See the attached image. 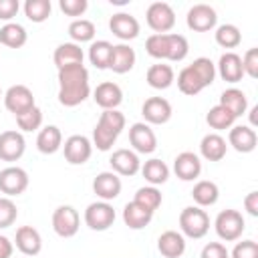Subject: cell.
Masks as SVG:
<instances>
[{
	"mask_svg": "<svg viewBox=\"0 0 258 258\" xmlns=\"http://www.w3.org/2000/svg\"><path fill=\"white\" fill-rule=\"evenodd\" d=\"M91 95L89 71L85 64H75L58 71V103L62 107H77Z\"/></svg>",
	"mask_w": 258,
	"mask_h": 258,
	"instance_id": "6da1fadb",
	"label": "cell"
},
{
	"mask_svg": "<svg viewBox=\"0 0 258 258\" xmlns=\"http://www.w3.org/2000/svg\"><path fill=\"white\" fill-rule=\"evenodd\" d=\"M179 230L183 236L200 240L210 232V216L206 214L204 208L187 206L179 214Z\"/></svg>",
	"mask_w": 258,
	"mask_h": 258,
	"instance_id": "7a4b0ae2",
	"label": "cell"
},
{
	"mask_svg": "<svg viewBox=\"0 0 258 258\" xmlns=\"http://www.w3.org/2000/svg\"><path fill=\"white\" fill-rule=\"evenodd\" d=\"M214 228H216V234L220 240L236 242V240H240V236L246 228V222L238 210H222L214 220Z\"/></svg>",
	"mask_w": 258,
	"mask_h": 258,
	"instance_id": "3957f363",
	"label": "cell"
},
{
	"mask_svg": "<svg viewBox=\"0 0 258 258\" xmlns=\"http://www.w3.org/2000/svg\"><path fill=\"white\" fill-rule=\"evenodd\" d=\"M145 20L155 34H167L175 26V12L167 2H151L147 6Z\"/></svg>",
	"mask_w": 258,
	"mask_h": 258,
	"instance_id": "277c9868",
	"label": "cell"
},
{
	"mask_svg": "<svg viewBox=\"0 0 258 258\" xmlns=\"http://www.w3.org/2000/svg\"><path fill=\"white\" fill-rule=\"evenodd\" d=\"M115 222V210L109 202H93L85 210V224L95 232H105Z\"/></svg>",
	"mask_w": 258,
	"mask_h": 258,
	"instance_id": "5b68a950",
	"label": "cell"
},
{
	"mask_svg": "<svg viewBox=\"0 0 258 258\" xmlns=\"http://www.w3.org/2000/svg\"><path fill=\"white\" fill-rule=\"evenodd\" d=\"M81 216L73 206H58L52 212V230L60 238H73L79 232Z\"/></svg>",
	"mask_w": 258,
	"mask_h": 258,
	"instance_id": "8992f818",
	"label": "cell"
},
{
	"mask_svg": "<svg viewBox=\"0 0 258 258\" xmlns=\"http://www.w3.org/2000/svg\"><path fill=\"white\" fill-rule=\"evenodd\" d=\"M28 173L26 169L18 167V165H8L0 171V191L6 198H14L26 191L28 187Z\"/></svg>",
	"mask_w": 258,
	"mask_h": 258,
	"instance_id": "52a82bcc",
	"label": "cell"
},
{
	"mask_svg": "<svg viewBox=\"0 0 258 258\" xmlns=\"http://www.w3.org/2000/svg\"><path fill=\"white\" fill-rule=\"evenodd\" d=\"M185 24L194 32H208V30H214L216 28L218 14H216V10L210 4H194L187 10Z\"/></svg>",
	"mask_w": 258,
	"mask_h": 258,
	"instance_id": "ba28073f",
	"label": "cell"
},
{
	"mask_svg": "<svg viewBox=\"0 0 258 258\" xmlns=\"http://www.w3.org/2000/svg\"><path fill=\"white\" fill-rule=\"evenodd\" d=\"M129 143L135 153H153L157 149V135L145 121L133 123L129 127Z\"/></svg>",
	"mask_w": 258,
	"mask_h": 258,
	"instance_id": "9c48e42d",
	"label": "cell"
},
{
	"mask_svg": "<svg viewBox=\"0 0 258 258\" xmlns=\"http://www.w3.org/2000/svg\"><path fill=\"white\" fill-rule=\"evenodd\" d=\"M62 151H64V159L71 163V165H83L91 159L93 155V143L89 137L85 135H71L64 145H62Z\"/></svg>",
	"mask_w": 258,
	"mask_h": 258,
	"instance_id": "30bf717a",
	"label": "cell"
},
{
	"mask_svg": "<svg viewBox=\"0 0 258 258\" xmlns=\"http://www.w3.org/2000/svg\"><path fill=\"white\" fill-rule=\"evenodd\" d=\"M2 97H4V107L10 113H14V117L24 113V111H28V109H32L36 105L34 103V95L26 85H12Z\"/></svg>",
	"mask_w": 258,
	"mask_h": 258,
	"instance_id": "8fae6325",
	"label": "cell"
},
{
	"mask_svg": "<svg viewBox=\"0 0 258 258\" xmlns=\"http://www.w3.org/2000/svg\"><path fill=\"white\" fill-rule=\"evenodd\" d=\"M171 103L163 97H149L141 105V115L147 125H163L171 119Z\"/></svg>",
	"mask_w": 258,
	"mask_h": 258,
	"instance_id": "7c38bea8",
	"label": "cell"
},
{
	"mask_svg": "<svg viewBox=\"0 0 258 258\" xmlns=\"http://www.w3.org/2000/svg\"><path fill=\"white\" fill-rule=\"evenodd\" d=\"M24 149H26V139L20 131L8 129L0 133V159L2 161H8V163L18 161L24 155Z\"/></svg>",
	"mask_w": 258,
	"mask_h": 258,
	"instance_id": "4fadbf2b",
	"label": "cell"
},
{
	"mask_svg": "<svg viewBox=\"0 0 258 258\" xmlns=\"http://www.w3.org/2000/svg\"><path fill=\"white\" fill-rule=\"evenodd\" d=\"M109 30L119 40L127 42V40H133V38L139 36L141 26H139V20L133 14H129V12H117V14H113L109 18Z\"/></svg>",
	"mask_w": 258,
	"mask_h": 258,
	"instance_id": "5bb4252c",
	"label": "cell"
},
{
	"mask_svg": "<svg viewBox=\"0 0 258 258\" xmlns=\"http://www.w3.org/2000/svg\"><path fill=\"white\" fill-rule=\"evenodd\" d=\"M109 163H111V171H115L117 175H123V177H131L141 169V159L133 149L113 151V155L109 157Z\"/></svg>",
	"mask_w": 258,
	"mask_h": 258,
	"instance_id": "9a60e30c",
	"label": "cell"
},
{
	"mask_svg": "<svg viewBox=\"0 0 258 258\" xmlns=\"http://www.w3.org/2000/svg\"><path fill=\"white\" fill-rule=\"evenodd\" d=\"M121 177L115 171H101L93 179V191L103 202H111L121 194Z\"/></svg>",
	"mask_w": 258,
	"mask_h": 258,
	"instance_id": "2e32d148",
	"label": "cell"
},
{
	"mask_svg": "<svg viewBox=\"0 0 258 258\" xmlns=\"http://www.w3.org/2000/svg\"><path fill=\"white\" fill-rule=\"evenodd\" d=\"M216 75H220L226 83H240L244 77V69H242V56L236 54L234 50H228L220 56L218 64H216Z\"/></svg>",
	"mask_w": 258,
	"mask_h": 258,
	"instance_id": "e0dca14e",
	"label": "cell"
},
{
	"mask_svg": "<svg viewBox=\"0 0 258 258\" xmlns=\"http://www.w3.org/2000/svg\"><path fill=\"white\" fill-rule=\"evenodd\" d=\"M258 135L250 125H232L228 133V145H232L238 153H250L256 149Z\"/></svg>",
	"mask_w": 258,
	"mask_h": 258,
	"instance_id": "ac0fdd59",
	"label": "cell"
},
{
	"mask_svg": "<svg viewBox=\"0 0 258 258\" xmlns=\"http://www.w3.org/2000/svg\"><path fill=\"white\" fill-rule=\"evenodd\" d=\"M93 99L95 103L107 111V109H117L121 103H123V91L117 83L113 81H105V83H99L97 89L93 91Z\"/></svg>",
	"mask_w": 258,
	"mask_h": 258,
	"instance_id": "d6986e66",
	"label": "cell"
},
{
	"mask_svg": "<svg viewBox=\"0 0 258 258\" xmlns=\"http://www.w3.org/2000/svg\"><path fill=\"white\" fill-rule=\"evenodd\" d=\"M173 171L181 181H194L202 173V161L194 151H181L173 159Z\"/></svg>",
	"mask_w": 258,
	"mask_h": 258,
	"instance_id": "ffe728a7",
	"label": "cell"
},
{
	"mask_svg": "<svg viewBox=\"0 0 258 258\" xmlns=\"http://www.w3.org/2000/svg\"><path fill=\"white\" fill-rule=\"evenodd\" d=\"M16 248L24 254V256H36L42 250V236L36 228L32 226H20L16 230V238H14Z\"/></svg>",
	"mask_w": 258,
	"mask_h": 258,
	"instance_id": "44dd1931",
	"label": "cell"
},
{
	"mask_svg": "<svg viewBox=\"0 0 258 258\" xmlns=\"http://www.w3.org/2000/svg\"><path fill=\"white\" fill-rule=\"evenodd\" d=\"M157 250L165 258H181L185 252V236L175 230H165L157 238Z\"/></svg>",
	"mask_w": 258,
	"mask_h": 258,
	"instance_id": "7402d4cb",
	"label": "cell"
},
{
	"mask_svg": "<svg viewBox=\"0 0 258 258\" xmlns=\"http://www.w3.org/2000/svg\"><path fill=\"white\" fill-rule=\"evenodd\" d=\"M135 50L127 44V42H119L113 44V52H111V60H109V69L117 75H125L135 67Z\"/></svg>",
	"mask_w": 258,
	"mask_h": 258,
	"instance_id": "603a6c76",
	"label": "cell"
},
{
	"mask_svg": "<svg viewBox=\"0 0 258 258\" xmlns=\"http://www.w3.org/2000/svg\"><path fill=\"white\" fill-rule=\"evenodd\" d=\"M83 58H85V52L81 48V44H75V42H62L54 48V54H52V60L56 64V71L60 69H67V67H75V64H83Z\"/></svg>",
	"mask_w": 258,
	"mask_h": 258,
	"instance_id": "cb8c5ba5",
	"label": "cell"
},
{
	"mask_svg": "<svg viewBox=\"0 0 258 258\" xmlns=\"http://www.w3.org/2000/svg\"><path fill=\"white\" fill-rule=\"evenodd\" d=\"M228 143L220 133H208L200 141V153L208 161H222L226 157Z\"/></svg>",
	"mask_w": 258,
	"mask_h": 258,
	"instance_id": "d4e9b609",
	"label": "cell"
},
{
	"mask_svg": "<svg viewBox=\"0 0 258 258\" xmlns=\"http://www.w3.org/2000/svg\"><path fill=\"white\" fill-rule=\"evenodd\" d=\"M145 81L151 89H157V91H163V89H169L175 81V73L169 64L165 62H157V64H151L145 73Z\"/></svg>",
	"mask_w": 258,
	"mask_h": 258,
	"instance_id": "484cf974",
	"label": "cell"
},
{
	"mask_svg": "<svg viewBox=\"0 0 258 258\" xmlns=\"http://www.w3.org/2000/svg\"><path fill=\"white\" fill-rule=\"evenodd\" d=\"M62 147V133L56 125H46L36 135V149L44 155H52Z\"/></svg>",
	"mask_w": 258,
	"mask_h": 258,
	"instance_id": "4316f807",
	"label": "cell"
},
{
	"mask_svg": "<svg viewBox=\"0 0 258 258\" xmlns=\"http://www.w3.org/2000/svg\"><path fill=\"white\" fill-rule=\"evenodd\" d=\"M218 105L226 107V109L238 119V117H242V115L248 111V97H246L244 91H240V89H236V87H230V89H226V91L220 95V103H218Z\"/></svg>",
	"mask_w": 258,
	"mask_h": 258,
	"instance_id": "83f0119b",
	"label": "cell"
},
{
	"mask_svg": "<svg viewBox=\"0 0 258 258\" xmlns=\"http://www.w3.org/2000/svg\"><path fill=\"white\" fill-rule=\"evenodd\" d=\"M151 220H153V212L145 210L143 206H139L135 202H129L123 208V222L131 230H143L145 226H149Z\"/></svg>",
	"mask_w": 258,
	"mask_h": 258,
	"instance_id": "f1b7e54d",
	"label": "cell"
},
{
	"mask_svg": "<svg viewBox=\"0 0 258 258\" xmlns=\"http://www.w3.org/2000/svg\"><path fill=\"white\" fill-rule=\"evenodd\" d=\"M139 171L143 173L145 181H149V185H155V187L161 185V183H165V181L169 179V167H167V163L161 161V159H157V157L147 159V161L141 165Z\"/></svg>",
	"mask_w": 258,
	"mask_h": 258,
	"instance_id": "f546056e",
	"label": "cell"
},
{
	"mask_svg": "<svg viewBox=\"0 0 258 258\" xmlns=\"http://www.w3.org/2000/svg\"><path fill=\"white\" fill-rule=\"evenodd\" d=\"M191 198H194L198 208L214 206L218 202V198H220V187L210 179H200L191 189Z\"/></svg>",
	"mask_w": 258,
	"mask_h": 258,
	"instance_id": "4dcf8cb0",
	"label": "cell"
},
{
	"mask_svg": "<svg viewBox=\"0 0 258 258\" xmlns=\"http://www.w3.org/2000/svg\"><path fill=\"white\" fill-rule=\"evenodd\" d=\"M28 40V32L22 24L16 22H6L0 28V44L8 46V48H22Z\"/></svg>",
	"mask_w": 258,
	"mask_h": 258,
	"instance_id": "1f68e13d",
	"label": "cell"
},
{
	"mask_svg": "<svg viewBox=\"0 0 258 258\" xmlns=\"http://www.w3.org/2000/svg\"><path fill=\"white\" fill-rule=\"evenodd\" d=\"M97 34V28L91 20L87 18H75L71 24H69V36H71V42L75 44H83V42H93Z\"/></svg>",
	"mask_w": 258,
	"mask_h": 258,
	"instance_id": "d6a6232c",
	"label": "cell"
},
{
	"mask_svg": "<svg viewBox=\"0 0 258 258\" xmlns=\"http://www.w3.org/2000/svg\"><path fill=\"white\" fill-rule=\"evenodd\" d=\"M177 89H179L183 95L194 97V95H198L200 91H204L206 85L202 83V79L198 77V73L187 64V67H183V69L179 71V75H177Z\"/></svg>",
	"mask_w": 258,
	"mask_h": 258,
	"instance_id": "836d02e7",
	"label": "cell"
},
{
	"mask_svg": "<svg viewBox=\"0 0 258 258\" xmlns=\"http://www.w3.org/2000/svg\"><path fill=\"white\" fill-rule=\"evenodd\" d=\"M111 52H113V44L109 40H93L89 46V60L95 69H109V60H111Z\"/></svg>",
	"mask_w": 258,
	"mask_h": 258,
	"instance_id": "e575fe53",
	"label": "cell"
},
{
	"mask_svg": "<svg viewBox=\"0 0 258 258\" xmlns=\"http://www.w3.org/2000/svg\"><path fill=\"white\" fill-rule=\"evenodd\" d=\"M187 52H189L187 38L177 32H167V60L179 62L187 56Z\"/></svg>",
	"mask_w": 258,
	"mask_h": 258,
	"instance_id": "d590c367",
	"label": "cell"
},
{
	"mask_svg": "<svg viewBox=\"0 0 258 258\" xmlns=\"http://www.w3.org/2000/svg\"><path fill=\"white\" fill-rule=\"evenodd\" d=\"M234 121H236V117H234L226 107H222V105H214V107L208 111V115H206V123H208L212 129H216V131L230 129V127L234 125Z\"/></svg>",
	"mask_w": 258,
	"mask_h": 258,
	"instance_id": "8d00e7d4",
	"label": "cell"
},
{
	"mask_svg": "<svg viewBox=\"0 0 258 258\" xmlns=\"http://www.w3.org/2000/svg\"><path fill=\"white\" fill-rule=\"evenodd\" d=\"M214 38L222 48H236L242 42V32L236 24H222L216 28Z\"/></svg>",
	"mask_w": 258,
	"mask_h": 258,
	"instance_id": "74e56055",
	"label": "cell"
},
{
	"mask_svg": "<svg viewBox=\"0 0 258 258\" xmlns=\"http://www.w3.org/2000/svg\"><path fill=\"white\" fill-rule=\"evenodd\" d=\"M52 12V4L50 0H26L24 2V16L30 22H44Z\"/></svg>",
	"mask_w": 258,
	"mask_h": 258,
	"instance_id": "f35d334b",
	"label": "cell"
},
{
	"mask_svg": "<svg viewBox=\"0 0 258 258\" xmlns=\"http://www.w3.org/2000/svg\"><path fill=\"white\" fill-rule=\"evenodd\" d=\"M161 191L155 187V185H145V187H139L137 191H135V198H133V202L135 204H139V206H143L145 210H149V212H155L159 206H161Z\"/></svg>",
	"mask_w": 258,
	"mask_h": 258,
	"instance_id": "ab89813d",
	"label": "cell"
},
{
	"mask_svg": "<svg viewBox=\"0 0 258 258\" xmlns=\"http://www.w3.org/2000/svg\"><path fill=\"white\" fill-rule=\"evenodd\" d=\"M97 125L105 127L107 131H111V133H115L119 137V133L125 129V115L119 109H107V111L101 113Z\"/></svg>",
	"mask_w": 258,
	"mask_h": 258,
	"instance_id": "60d3db41",
	"label": "cell"
},
{
	"mask_svg": "<svg viewBox=\"0 0 258 258\" xmlns=\"http://www.w3.org/2000/svg\"><path fill=\"white\" fill-rule=\"evenodd\" d=\"M16 125H18V129L24 131V133H30V131L40 129V125H42V111L34 105L32 109H28V111L16 115Z\"/></svg>",
	"mask_w": 258,
	"mask_h": 258,
	"instance_id": "b9f144b4",
	"label": "cell"
},
{
	"mask_svg": "<svg viewBox=\"0 0 258 258\" xmlns=\"http://www.w3.org/2000/svg\"><path fill=\"white\" fill-rule=\"evenodd\" d=\"M145 50L157 60H167V34H151L145 40Z\"/></svg>",
	"mask_w": 258,
	"mask_h": 258,
	"instance_id": "7bdbcfd3",
	"label": "cell"
},
{
	"mask_svg": "<svg viewBox=\"0 0 258 258\" xmlns=\"http://www.w3.org/2000/svg\"><path fill=\"white\" fill-rule=\"evenodd\" d=\"M189 67L198 73V77L202 79V83H204L206 87H210V85L216 81V64H214L208 56H198V58H194V62H191Z\"/></svg>",
	"mask_w": 258,
	"mask_h": 258,
	"instance_id": "ee69618b",
	"label": "cell"
},
{
	"mask_svg": "<svg viewBox=\"0 0 258 258\" xmlns=\"http://www.w3.org/2000/svg\"><path fill=\"white\" fill-rule=\"evenodd\" d=\"M18 218V208L16 204L12 202V198H6L2 196L0 198V230L4 228H10Z\"/></svg>",
	"mask_w": 258,
	"mask_h": 258,
	"instance_id": "f6af8a7d",
	"label": "cell"
},
{
	"mask_svg": "<svg viewBox=\"0 0 258 258\" xmlns=\"http://www.w3.org/2000/svg\"><path fill=\"white\" fill-rule=\"evenodd\" d=\"M115 141H117V135L115 133H111V131H107L105 127H101V125H95V129H93V145L99 149V151H109L113 145H115Z\"/></svg>",
	"mask_w": 258,
	"mask_h": 258,
	"instance_id": "bcb514c9",
	"label": "cell"
},
{
	"mask_svg": "<svg viewBox=\"0 0 258 258\" xmlns=\"http://www.w3.org/2000/svg\"><path fill=\"white\" fill-rule=\"evenodd\" d=\"M230 258H258V244L254 240L236 242L234 250L230 252Z\"/></svg>",
	"mask_w": 258,
	"mask_h": 258,
	"instance_id": "7dc6e473",
	"label": "cell"
},
{
	"mask_svg": "<svg viewBox=\"0 0 258 258\" xmlns=\"http://www.w3.org/2000/svg\"><path fill=\"white\" fill-rule=\"evenodd\" d=\"M242 69H244V75H248L250 79H258V48L256 46H252L244 52Z\"/></svg>",
	"mask_w": 258,
	"mask_h": 258,
	"instance_id": "c3c4849f",
	"label": "cell"
},
{
	"mask_svg": "<svg viewBox=\"0 0 258 258\" xmlns=\"http://www.w3.org/2000/svg\"><path fill=\"white\" fill-rule=\"evenodd\" d=\"M58 6L67 16H83L89 8V2L87 0H60Z\"/></svg>",
	"mask_w": 258,
	"mask_h": 258,
	"instance_id": "681fc988",
	"label": "cell"
},
{
	"mask_svg": "<svg viewBox=\"0 0 258 258\" xmlns=\"http://www.w3.org/2000/svg\"><path fill=\"white\" fill-rule=\"evenodd\" d=\"M200 258H230V252L222 242H208L202 248Z\"/></svg>",
	"mask_w": 258,
	"mask_h": 258,
	"instance_id": "f907efd6",
	"label": "cell"
},
{
	"mask_svg": "<svg viewBox=\"0 0 258 258\" xmlns=\"http://www.w3.org/2000/svg\"><path fill=\"white\" fill-rule=\"evenodd\" d=\"M20 10L18 0H0V20L10 22Z\"/></svg>",
	"mask_w": 258,
	"mask_h": 258,
	"instance_id": "816d5d0a",
	"label": "cell"
},
{
	"mask_svg": "<svg viewBox=\"0 0 258 258\" xmlns=\"http://www.w3.org/2000/svg\"><path fill=\"white\" fill-rule=\"evenodd\" d=\"M244 210L250 214V216H258V191H250L246 198H244Z\"/></svg>",
	"mask_w": 258,
	"mask_h": 258,
	"instance_id": "f5cc1de1",
	"label": "cell"
},
{
	"mask_svg": "<svg viewBox=\"0 0 258 258\" xmlns=\"http://www.w3.org/2000/svg\"><path fill=\"white\" fill-rule=\"evenodd\" d=\"M12 252H14V244L0 234V258H12Z\"/></svg>",
	"mask_w": 258,
	"mask_h": 258,
	"instance_id": "db71d44e",
	"label": "cell"
},
{
	"mask_svg": "<svg viewBox=\"0 0 258 258\" xmlns=\"http://www.w3.org/2000/svg\"><path fill=\"white\" fill-rule=\"evenodd\" d=\"M0 97H2V89H0Z\"/></svg>",
	"mask_w": 258,
	"mask_h": 258,
	"instance_id": "11a10c76",
	"label": "cell"
}]
</instances>
